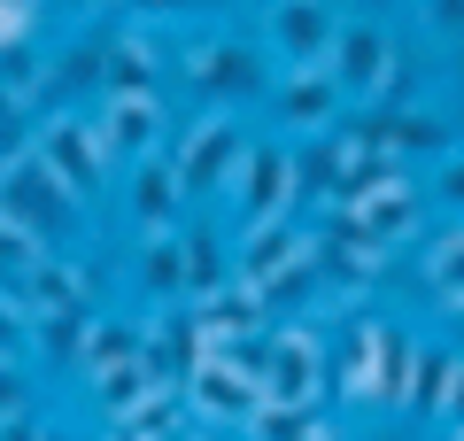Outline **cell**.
Returning a JSON list of instances; mask_svg holds the SVG:
<instances>
[{
    "label": "cell",
    "instance_id": "cell-1",
    "mask_svg": "<svg viewBox=\"0 0 464 441\" xmlns=\"http://www.w3.org/2000/svg\"><path fill=\"white\" fill-rule=\"evenodd\" d=\"M325 395H333L325 333H310V326H271V341H264V403L317 410Z\"/></svg>",
    "mask_w": 464,
    "mask_h": 441
},
{
    "label": "cell",
    "instance_id": "cell-2",
    "mask_svg": "<svg viewBox=\"0 0 464 441\" xmlns=\"http://www.w3.org/2000/svg\"><path fill=\"white\" fill-rule=\"evenodd\" d=\"M240 163H248V140H240V124H232L225 109L194 116V124L179 132V147H170V171H179L186 201H209V194H225V186L240 179Z\"/></svg>",
    "mask_w": 464,
    "mask_h": 441
},
{
    "label": "cell",
    "instance_id": "cell-3",
    "mask_svg": "<svg viewBox=\"0 0 464 441\" xmlns=\"http://www.w3.org/2000/svg\"><path fill=\"white\" fill-rule=\"evenodd\" d=\"M70 210H78L70 179L47 163V155H39L32 140H8V217H16V225H32V232H47V240L63 248Z\"/></svg>",
    "mask_w": 464,
    "mask_h": 441
},
{
    "label": "cell",
    "instance_id": "cell-4",
    "mask_svg": "<svg viewBox=\"0 0 464 441\" xmlns=\"http://www.w3.org/2000/svg\"><path fill=\"white\" fill-rule=\"evenodd\" d=\"M232 263H240V279H248V287L271 302V287H286L295 271H310V263H317V232L302 225V217L240 225V232H232Z\"/></svg>",
    "mask_w": 464,
    "mask_h": 441
},
{
    "label": "cell",
    "instance_id": "cell-5",
    "mask_svg": "<svg viewBox=\"0 0 464 441\" xmlns=\"http://www.w3.org/2000/svg\"><path fill=\"white\" fill-rule=\"evenodd\" d=\"M302 186H295V140H248V163L232 179V225H271L295 217Z\"/></svg>",
    "mask_w": 464,
    "mask_h": 441
},
{
    "label": "cell",
    "instance_id": "cell-6",
    "mask_svg": "<svg viewBox=\"0 0 464 441\" xmlns=\"http://www.w3.org/2000/svg\"><path fill=\"white\" fill-rule=\"evenodd\" d=\"M325 70H333L356 101H395V85H402V54H395V39H387V24H372V16L341 24Z\"/></svg>",
    "mask_w": 464,
    "mask_h": 441
},
{
    "label": "cell",
    "instance_id": "cell-7",
    "mask_svg": "<svg viewBox=\"0 0 464 441\" xmlns=\"http://www.w3.org/2000/svg\"><path fill=\"white\" fill-rule=\"evenodd\" d=\"M333 39H341V16L333 0H271L264 8V47L279 54L286 70H325Z\"/></svg>",
    "mask_w": 464,
    "mask_h": 441
},
{
    "label": "cell",
    "instance_id": "cell-8",
    "mask_svg": "<svg viewBox=\"0 0 464 441\" xmlns=\"http://www.w3.org/2000/svg\"><path fill=\"white\" fill-rule=\"evenodd\" d=\"M32 147H39V155H47V163L70 179V194H78V201H93V194H101V179H109V140H101L93 116L54 109L47 124L32 132Z\"/></svg>",
    "mask_w": 464,
    "mask_h": 441
},
{
    "label": "cell",
    "instance_id": "cell-9",
    "mask_svg": "<svg viewBox=\"0 0 464 441\" xmlns=\"http://www.w3.org/2000/svg\"><path fill=\"white\" fill-rule=\"evenodd\" d=\"M333 403L372 410L387 403V318H356L333 348Z\"/></svg>",
    "mask_w": 464,
    "mask_h": 441
},
{
    "label": "cell",
    "instance_id": "cell-10",
    "mask_svg": "<svg viewBox=\"0 0 464 441\" xmlns=\"http://www.w3.org/2000/svg\"><path fill=\"white\" fill-rule=\"evenodd\" d=\"M186 85L201 101H256L264 93V54L248 39H201V47H186Z\"/></svg>",
    "mask_w": 464,
    "mask_h": 441
},
{
    "label": "cell",
    "instance_id": "cell-11",
    "mask_svg": "<svg viewBox=\"0 0 464 441\" xmlns=\"http://www.w3.org/2000/svg\"><path fill=\"white\" fill-rule=\"evenodd\" d=\"M348 147H372V155H395V163H411V155H449V124L426 109H380V116H356L348 124Z\"/></svg>",
    "mask_w": 464,
    "mask_h": 441
},
{
    "label": "cell",
    "instance_id": "cell-12",
    "mask_svg": "<svg viewBox=\"0 0 464 441\" xmlns=\"http://www.w3.org/2000/svg\"><path fill=\"white\" fill-rule=\"evenodd\" d=\"M341 101H348V85L333 78V70H286V78L271 85V109H279V124L295 132V140L341 132Z\"/></svg>",
    "mask_w": 464,
    "mask_h": 441
},
{
    "label": "cell",
    "instance_id": "cell-13",
    "mask_svg": "<svg viewBox=\"0 0 464 441\" xmlns=\"http://www.w3.org/2000/svg\"><path fill=\"white\" fill-rule=\"evenodd\" d=\"M186 310H194V326L209 333V348H248V341H264V318H271V302L264 294L248 287V279H232V287H217L209 302H186Z\"/></svg>",
    "mask_w": 464,
    "mask_h": 441
},
{
    "label": "cell",
    "instance_id": "cell-14",
    "mask_svg": "<svg viewBox=\"0 0 464 441\" xmlns=\"http://www.w3.org/2000/svg\"><path fill=\"white\" fill-rule=\"evenodd\" d=\"M16 279L24 294H32V310L39 318H70V310H93V279L78 271V263L63 256V248H54L47 263H32V271H8Z\"/></svg>",
    "mask_w": 464,
    "mask_h": 441
},
{
    "label": "cell",
    "instance_id": "cell-15",
    "mask_svg": "<svg viewBox=\"0 0 464 441\" xmlns=\"http://www.w3.org/2000/svg\"><path fill=\"white\" fill-rule=\"evenodd\" d=\"M395 186H411V163L372 155V147H348V171H341V186H333L325 210H333V217H356V210H372L380 194H395Z\"/></svg>",
    "mask_w": 464,
    "mask_h": 441
},
{
    "label": "cell",
    "instance_id": "cell-16",
    "mask_svg": "<svg viewBox=\"0 0 464 441\" xmlns=\"http://www.w3.org/2000/svg\"><path fill=\"white\" fill-rule=\"evenodd\" d=\"M317 271H325V279H348V287H364V279H380V271H387V248H380V240H364L348 217H333V225L317 232Z\"/></svg>",
    "mask_w": 464,
    "mask_h": 441
},
{
    "label": "cell",
    "instance_id": "cell-17",
    "mask_svg": "<svg viewBox=\"0 0 464 441\" xmlns=\"http://www.w3.org/2000/svg\"><path fill=\"white\" fill-rule=\"evenodd\" d=\"M101 140H109V163H148L155 155V101H101Z\"/></svg>",
    "mask_w": 464,
    "mask_h": 441
},
{
    "label": "cell",
    "instance_id": "cell-18",
    "mask_svg": "<svg viewBox=\"0 0 464 441\" xmlns=\"http://www.w3.org/2000/svg\"><path fill=\"white\" fill-rule=\"evenodd\" d=\"M179 201H186V186H179V171H170V155L132 163V217H140V232H179V225H170Z\"/></svg>",
    "mask_w": 464,
    "mask_h": 441
},
{
    "label": "cell",
    "instance_id": "cell-19",
    "mask_svg": "<svg viewBox=\"0 0 464 441\" xmlns=\"http://www.w3.org/2000/svg\"><path fill=\"white\" fill-rule=\"evenodd\" d=\"M140 294L155 310H179L186 302V232H148V248H140Z\"/></svg>",
    "mask_w": 464,
    "mask_h": 441
},
{
    "label": "cell",
    "instance_id": "cell-20",
    "mask_svg": "<svg viewBox=\"0 0 464 441\" xmlns=\"http://www.w3.org/2000/svg\"><path fill=\"white\" fill-rule=\"evenodd\" d=\"M341 171H348V132H310V140H295V186H302V201H333Z\"/></svg>",
    "mask_w": 464,
    "mask_h": 441
},
{
    "label": "cell",
    "instance_id": "cell-21",
    "mask_svg": "<svg viewBox=\"0 0 464 441\" xmlns=\"http://www.w3.org/2000/svg\"><path fill=\"white\" fill-rule=\"evenodd\" d=\"M124 364H148V326H132V318H93V348H85V387L109 372H124Z\"/></svg>",
    "mask_w": 464,
    "mask_h": 441
},
{
    "label": "cell",
    "instance_id": "cell-22",
    "mask_svg": "<svg viewBox=\"0 0 464 441\" xmlns=\"http://www.w3.org/2000/svg\"><path fill=\"white\" fill-rule=\"evenodd\" d=\"M418 217H426V194H418V186H395V194H380L372 210H356L348 225H356L364 240H380L387 256H395V248H402V240L418 232Z\"/></svg>",
    "mask_w": 464,
    "mask_h": 441
},
{
    "label": "cell",
    "instance_id": "cell-23",
    "mask_svg": "<svg viewBox=\"0 0 464 441\" xmlns=\"http://www.w3.org/2000/svg\"><path fill=\"white\" fill-rule=\"evenodd\" d=\"M232 279H240V263L225 256V232L194 225V232H186V302H209V294L232 287Z\"/></svg>",
    "mask_w": 464,
    "mask_h": 441
},
{
    "label": "cell",
    "instance_id": "cell-24",
    "mask_svg": "<svg viewBox=\"0 0 464 441\" xmlns=\"http://www.w3.org/2000/svg\"><path fill=\"white\" fill-rule=\"evenodd\" d=\"M155 54L148 39H109V78H101V101H155Z\"/></svg>",
    "mask_w": 464,
    "mask_h": 441
},
{
    "label": "cell",
    "instance_id": "cell-25",
    "mask_svg": "<svg viewBox=\"0 0 464 441\" xmlns=\"http://www.w3.org/2000/svg\"><path fill=\"white\" fill-rule=\"evenodd\" d=\"M457 372H464V348H418V379H411V410L418 418H441L449 410Z\"/></svg>",
    "mask_w": 464,
    "mask_h": 441
},
{
    "label": "cell",
    "instance_id": "cell-26",
    "mask_svg": "<svg viewBox=\"0 0 464 441\" xmlns=\"http://www.w3.org/2000/svg\"><path fill=\"white\" fill-rule=\"evenodd\" d=\"M148 395H163V379H155L148 372V364H124V372H109V379H93V410H101V418H132V410L140 403H148Z\"/></svg>",
    "mask_w": 464,
    "mask_h": 441
},
{
    "label": "cell",
    "instance_id": "cell-27",
    "mask_svg": "<svg viewBox=\"0 0 464 441\" xmlns=\"http://www.w3.org/2000/svg\"><path fill=\"white\" fill-rule=\"evenodd\" d=\"M39 348H47V364H70V372H85V348H93V310L39 318Z\"/></svg>",
    "mask_w": 464,
    "mask_h": 441
},
{
    "label": "cell",
    "instance_id": "cell-28",
    "mask_svg": "<svg viewBox=\"0 0 464 441\" xmlns=\"http://www.w3.org/2000/svg\"><path fill=\"white\" fill-rule=\"evenodd\" d=\"M426 279H433V294H441V310L464 318V225L426 248Z\"/></svg>",
    "mask_w": 464,
    "mask_h": 441
},
{
    "label": "cell",
    "instance_id": "cell-29",
    "mask_svg": "<svg viewBox=\"0 0 464 441\" xmlns=\"http://www.w3.org/2000/svg\"><path fill=\"white\" fill-rule=\"evenodd\" d=\"M248 441H333L317 410H286V403H264L248 418Z\"/></svg>",
    "mask_w": 464,
    "mask_h": 441
},
{
    "label": "cell",
    "instance_id": "cell-30",
    "mask_svg": "<svg viewBox=\"0 0 464 441\" xmlns=\"http://www.w3.org/2000/svg\"><path fill=\"white\" fill-rule=\"evenodd\" d=\"M433 194H441L449 210L464 217V155H441V179H433Z\"/></svg>",
    "mask_w": 464,
    "mask_h": 441
},
{
    "label": "cell",
    "instance_id": "cell-31",
    "mask_svg": "<svg viewBox=\"0 0 464 441\" xmlns=\"http://www.w3.org/2000/svg\"><path fill=\"white\" fill-rule=\"evenodd\" d=\"M132 16H194V8H209V0H124Z\"/></svg>",
    "mask_w": 464,
    "mask_h": 441
},
{
    "label": "cell",
    "instance_id": "cell-32",
    "mask_svg": "<svg viewBox=\"0 0 464 441\" xmlns=\"http://www.w3.org/2000/svg\"><path fill=\"white\" fill-rule=\"evenodd\" d=\"M433 8V24H441V32H464V0H426Z\"/></svg>",
    "mask_w": 464,
    "mask_h": 441
},
{
    "label": "cell",
    "instance_id": "cell-33",
    "mask_svg": "<svg viewBox=\"0 0 464 441\" xmlns=\"http://www.w3.org/2000/svg\"><path fill=\"white\" fill-rule=\"evenodd\" d=\"M441 426H449V434L464 426V372H457V387H449V410H441Z\"/></svg>",
    "mask_w": 464,
    "mask_h": 441
},
{
    "label": "cell",
    "instance_id": "cell-34",
    "mask_svg": "<svg viewBox=\"0 0 464 441\" xmlns=\"http://www.w3.org/2000/svg\"><path fill=\"white\" fill-rule=\"evenodd\" d=\"M63 8H78V16H93V8H124V0H63Z\"/></svg>",
    "mask_w": 464,
    "mask_h": 441
},
{
    "label": "cell",
    "instance_id": "cell-35",
    "mask_svg": "<svg viewBox=\"0 0 464 441\" xmlns=\"http://www.w3.org/2000/svg\"><path fill=\"white\" fill-rule=\"evenodd\" d=\"M39 441H85V434H63V426H47V434H39Z\"/></svg>",
    "mask_w": 464,
    "mask_h": 441
},
{
    "label": "cell",
    "instance_id": "cell-36",
    "mask_svg": "<svg viewBox=\"0 0 464 441\" xmlns=\"http://www.w3.org/2000/svg\"><path fill=\"white\" fill-rule=\"evenodd\" d=\"M85 441H109V434H85Z\"/></svg>",
    "mask_w": 464,
    "mask_h": 441
},
{
    "label": "cell",
    "instance_id": "cell-37",
    "mask_svg": "<svg viewBox=\"0 0 464 441\" xmlns=\"http://www.w3.org/2000/svg\"><path fill=\"white\" fill-rule=\"evenodd\" d=\"M449 441H464V426H457V434H449Z\"/></svg>",
    "mask_w": 464,
    "mask_h": 441
}]
</instances>
